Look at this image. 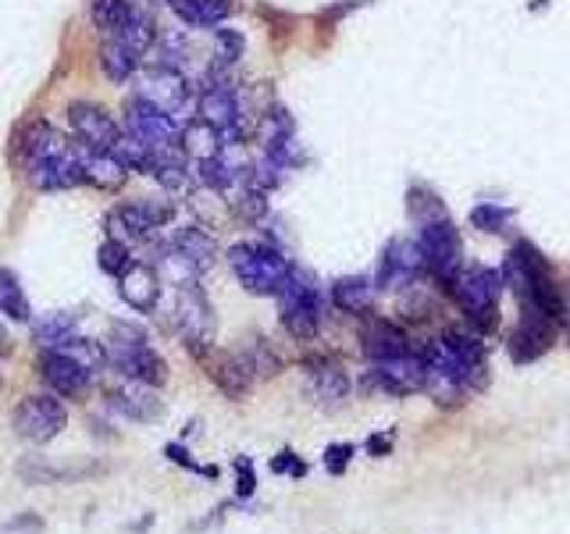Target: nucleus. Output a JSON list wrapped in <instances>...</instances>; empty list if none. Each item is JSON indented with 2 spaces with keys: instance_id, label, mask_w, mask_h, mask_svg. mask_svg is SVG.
Returning <instances> with one entry per match:
<instances>
[{
  "instance_id": "nucleus-46",
  "label": "nucleus",
  "mask_w": 570,
  "mask_h": 534,
  "mask_svg": "<svg viewBox=\"0 0 570 534\" xmlns=\"http://www.w3.org/2000/svg\"><path fill=\"white\" fill-rule=\"evenodd\" d=\"M367 449H371L374 456H382V453H389V449H392V435H374V438L367 442Z\"/></svg>"
},
{
  "instance_id": "nucleus-33",
  "label": "nucleus",
  "mask_w": 570,
  "mask_h": 534,
  "mask_svg": "<svg viewBox=\"0 0 570 534\" xmlns=\"http://www.w3.org/2000/svg\"><path fill=\"white\" fill-rule=\"evenodd\" d=\"M118 36H121V40L129 43L132 50H139V53L154 50V43H157L154 14H150L147 8H139V4H129V14H125V22H121Z\"/></svg>"
},
{
  "instance_id": "nucleus-4",
  "label": "nucleus",
  "mask_w": 570,
  "mask_h": 534,
  "mask_svg": "<svg viewBox=\"0 0 570 534\" xmlns=\"http://www.w3.org/2000/svg\"><path fill=\"white\" fill-rule=\"evenodd\" d=\"M278 310H282V328L289 332L296 343H311L321 332V317H325V296H321L317 281L293 267L289 281L278 293Z\"/></svg>"
},
{
  "instance_id": "nucleus-12",
  "label": "nucleus",
  "mask_w": 570,
  "mask_h": 534,
  "mask_svg": "<svg viewBox=\"0 0 570 534\" xmlns=\"http://www.w3.org/2000/svg\"><path fill=\"white\" fill-rule=\"evenodd\" d=\"M125 132H132L136 139H142L150 150H168V147H178L183 121H175L171 115H165L147 97H132L129 103H125Z\"/></svg>"
},
{
  "instance_id": "nucleus-35",
  "label": "nucleus",
  "mask_w": 570,
  "mask_h": 534,
  "mask_svg": "<svg viewBox=\"0 0 570 534\" xmlns=\"http://www.w3.org/2000/svg\"><path fill=\"white\" fill-rule=\"evenodd\" d=\"M18 471H22V477L36 481V485H58V481H82L89 474H97L100 467H53V463L43 459H29Z\"/></svg>"
},
{
  "instance_id": "nucleus-1",
  "label": "nucleus",
  "mask_w": 570,
  "mask_h": 534,
  "mask_svg": "<svg viewBox=\"0 0 570 534\" xmlns=\"http://www.w3.org/2000/svg\"><path fill=\"white\" fill-rule=\"evenodd\" d=\"M424 360V392L442 406H456L485 385L489 360L485 346L474 335L445 332L432 346L421 349Z\"/></svg>"
},
{
  "instance_id": "nucleus-28",
  "label": "nucleus",
  "mask_w": 570,
  "mask_h": 534,
  "mask_svg": "<svg viewBox=\"0 0 570 534\" xmlns=\"http://www.w3.org/2000/svg\"><path fill=\"white\" fill-rule=\"evenodd\" d=\"M374 296H379L374 281L371 278H361V275L335 278L332 289H328L332 307L343 310V314H353V317H367L374 310Z\"/></svg>"
},
{
  "instance_id": "nucleus-17",
  "label": "nucleus",
  "mask_w": 570,
  "mask_h": 534,
  "mask_svg": "<svg viewBox=\"0 0 570 534\" xmlns=\"http://www.w3.org/2000/svg\"><path fill=\"white\" fill-rule=\"evenodd\" d=\"M29 171V182L43 192H65V189H76V186H86V175H82V165H79V154L76 147H65L53 150L47 157H40L36 165L26 168Z\"/></svg>"
},
{
  "instance_id": "nucleus-9",
  "label": "nucleus",
  "mask_w": 570,
  "mask_h": 534,
  "mask_svg": "<svg viewBox=\"0 0 570 534\" xmlns=\"http://www.w3.org/2000/svg\"><path fill=\"white\" fill-rule=\"evenodd\" d=\"M165 254V264L175 271V285L178 281H193L196 275H204L207 267L218 260V243L207 228L200 225H186V228H175L171 243L160 249Z\"/></svg>"
},
{
  "instance_id": "nucleus-47",
  "label": "nucleus",
  "mask_w": 570,
  "mask_h": 534,
  "mask_svg": "<svg viewBox=\"0 0 570 534\" xmlns=\"http://www.w3.org/2000/svg\"><path fill=\"white\" fill-rule=\"evenodd\" d=\"M0 349H4V335H0Z\"/></svg>"
},
{
  "instance_id": "nucleus-36",
  "label": "nucleus",
  "mask_w": 570,
  "mask_h": 534,
  "mask_svg": "<svg viewBox=\"0 0 570 534\" xmlns=\"http://www.w3.org/2000/svg\"><path fill=\"white\" fill-rule=\"evenodd\" d=\"M111 154H115L129 171H139V175H147V171H150V157H154V150H150L142 139H136L132 132H121Z\"/></svg>"
},
{
  "instance_id": "nucleus-20",
  "label": "nucleus",
  "mask_w": 570,
  "mask_h": 534,
  "mask_svg": "<svg viewBox=\"0 0 570 534\" xmlns=\"http://www.w3.org/2000/svg\"><path fill=\"white\" fill-rule=\"evenodd\" d=\"M552 335H557V320H549L542 314H531V310H521V320H517V328L510 332V356L517 364H531L539 360V356L552 346Z\"/></svg>"
},
{
  "instance_id": "nucleus-5",
  "label": "nucleus",
  "mask_w": 570,
  "mask_h": 534,
  "mask_svg": "<svg viewBox=\"0 0 570 534\" xmlns=\"http://www.w3.org/2000/svg\"><path fill=\"white\" fill-rule=\"evenodd\" d=\"M503 278L499 271L485 264H474V267H460V275L453 278L450 293L456 299V307L468 314V320L478 332H489L495 325V314H499V296H503Z\"/></svg>"
},
{
  "instance_id": "nucleus-3",
  "label": "nucleus",
  "mask_w": 570,
  "mask_h": 534,
  "mask_svg": "<svg viewBox=\"0 0 570 534\" xmlns=\"http://www.w3.org/2000/svg\"><path fill=\"white\" fill-rule=\"evenodd\" d=\"M228 267L239 285L254 296H278L289 281L293 264L272 243H236L228 249Z\"/></svg>"
},
{
  "instance_id": "nucleus-8",
  "label": "nucleus",
  "mask_w": 570,
  "mask_h": 534,
  "mask_svg": "<svg viewBox=\"0 0 570 534\" xmlns=\"http://www.w3.org/2000/svg\"><path fill=\"white\" fill-rule=\"evenodd\" d=\"M196 118L218 129L225 142H243V100L239 89L225 76H210V82L196 97Z\"/></svg>"
},
{
  "instance_id": "nucleus-42",
  "label": "nucleus",
  "mask_w": 570,
  "mask_h": 534,
  "mask_svg": "<svg viewBox=\"0 0 570 534\" xmlns=\"http://www.w3.org/2000/svg\"><path fill=\"white\" fill-rule=\"evenodd\" d=\"M350 456H353V445H332V449L325 453V467H328L332 474H343V471H346V463H350Z\"/></svg>"
},
{
  "instance_id": "nucleus-16",
  "label": "nucleus",
  "mask_w": 570,
  "mask_h": 534,
  "mask_svg": "<svg viewBox=\"0 0 570 534\" xmlns=\"http://www.w3.org/2000/svg\"><path fill=\"white\" fill-rule=\"evenodd\" d=\"M40 374H43L47 388L61 399H79V396H86V388L94 385V370L79 364L76 356H68L65 349H43Z\"/></svg>"
},
{
  "instance_id": "nucleus-41",
  "label": "nucleus",
  "mask_w": 570,
  "mask_h": 534,
  "mask_svg": "<svg viewBox=\"0 0 570 534\" xmlns=\"http://www.w3.org/2000/svg\"><path fill=\"white\" fill-rule=\"evenodd\" d=\"M243 50H246V36H243V32L225 29V26L214 29V58H218L222 68L236 65V61L243 58Z\"/></svg>"
},
{
  "instance_id": "nucleus-37",
  "label": "nucleus",
  "mask_w": 570,
  "mask_h": 534,
  "mask_svg": "<svg viewBox=\"0 0 570 534\" xmlns=\"http://www.w3.org/2000/svg\"><path fill=\"white\" fill-rule=\"evenodd\" d=\"M125 14H129V0H89V18L104 36L118 32Z\"/></svg>"
},
{
  "instance_id": "nucleus-32",
  "label": "nucleus",
  "mask_w": 570,
  "mask_h": 534,
  "mask_svg": "<svg viewBox=\"0 0 570 534\" xmlns=\"http://www.w3.org/2000/svg\"><path fill=\"white\" fill-rule=\"evenodd\" d=\"M71 335H79V314L71 310H50L32 325V343L40 349H58Z\"/></svg>"
},
{
  "instance_id": "nucleus-7",
  "label": "nucleus",
  "mask_w": 570,
  "mask_h": 534,
  "mask_svg": "<svg viewBox=\"0 0 570 534\" xmlns=\"http://www.w3.org/2000/svg\"><path fill=\"white\" fill-rule=\"evenodd\" d=\"M175 328L186 338V349L193 356H204L207 349H214V328H218V320H214V307L196 278L175 285Z\"/></svg>"
},
{
  "instance_id": "nucleus-43",
  "label": "nucleus",
  "mask_w": 570,
  "mask_h": 534,
  "mask_svg": "<svg viewBox=\"0 0 570 534\" xmlns=\"http://www.w3.org/2000/svg\"><path fill=\"white\" fill-rule=\"evenodd\" d=\"M168 459L183 463V467H189V471H196V474H204V477H214V474H218L214 467H200V463H193V459H189V453L183 449V445H168Z\"/></svg>"
},
{
  "instance_id": "nucleus-31",
  "label": "nucleus",
  "mask_w": 570,
  "mask_h": 534,
  "mask_svg": "<svg viewBox=\"0 0 570 534\" xmlns=\"http://www.w3.org/2000/svg\"><path fill=\"white\" fill-rule=\"evenodd\" d=\"M178 147L186 150V157L193 160H207V157H218L222 147H225V139L218 129H210L207 121L200 118H193V121H183V132H178Z\"/></svg>"
},
{
  "instance_id": "nucleus-24",
  "label": "nucleus",
  "mask_w": 570,
  "mask_h": 534,
  "mask_svg": "<svg viewBox=\"0 0 570 534\" xmlns=\"http://www.w3.org/2000/svg\"><path fill=\"white\" fill-rule=\"evenodd\" d=\"M361 349L371 364L379 360H392V356H406L414 353L406 343V335L392 325V320H382V317H371L367 325L361 328Z\"/></svg>"
},
{
  "instance_id": "nucleus-27",
  "label": "nucleus",
  "mask_w": 570,
  "mask_h": 534,
  "mask_svg": "<svg viewBox=\"0 0 570 534\" xmlns=\"http://www.w3.org/2000/svg\"><path fill=\"white\" fill-rule=\"evenodd\" d=\"M154 182L165 189V192H171V196H178V192H186L189 189V182H193V171H189V157H186V150L183 147H168V150H154V157H150V171H147Z\"/></svg>"
},
{
  "instance_id": "nucleus-39",
  "label": "nucleus",
  "mask_w": 570,
  "mask_h": 534,
  "mask_svg": "<svg viewBox=\"0 0 570 534\" xmlns=\"http://www.w3.org/2000/svg\"><path fill=\"white\" fill-rule=\"evenodd\" d=\"M136 257H132V249H129V243H121V239H115V236H107L104 243H100V249H97V264H100V271H107V275H121L125 267H129Z\"/></svg>"
},
{
  "instance_id": "nucleus-40",
  "label": "nucleus",
  "mask_w": 570,
  "mask_h": 534,
  "mask_svg": "<svg viewBox=\"0 0 570 534\" xmlns=\"http://www.w3.org/2000/svg\"><path fill=\"white\" fill-rule=\"evenodd\" d=\"M243 353H246V360H249V367H254L257 378H272V374L282 370V356L267 346V338H249V346Z\"/></svg>"
},
{
  "instance_id": "nucleus-44",
  "label": "nucleus",
  "mask_w": 570,
  "mask_h": 534,
  "mask_svg": "<svg viewBox=\"0 0 570 534\" xmlns=\"http://www.w3.org/2000/svg\"><path fill=\"white\" fill-rule=\"evenodd\" d=\"M236 471H239V495H249L257 485V477H254V463H249L246 456L236 459Z\"/></svg>"
},
{
  "instance_id": "nucleus-45",
  "label": "nucleus",
  "mask_w": 570,
  "mask_h": 534,
  "mask_svg": "<svg viewBox=\"0 0 570 534\" xmlns=\"http://www.w3.org/2000/svg\"><path fill=\"white\" fill-rule=\"evenodd\" d=\"M272 467L278 471V474H296V477H303V474H307V463H299L293 453H282L275 463H272Z\"/></svg>"
},
{
  "instance_id": "nucleus-15",
  "label": "nucleus",
  "mask_w": 570,
  "mask_h": 534,
  "mask_svg": "<svg viewBox=\"0 0 570 534\" xmlns=\"http://www.w3.org/2000/svg\"><path fill=\"white\" fill-rule=\"evenodd\" d=\"M68 125H71V132H76V139L89 150H115V142L121 136L115 115L94 100L68 103Z\"/></svg>"
},
{
  "instance_id": "nucleus-29",
  "label": "nucleus",
  "mask_w": 570,
  "mask_h": 534,
  "mask_svg": "<svg viewBox=\"0 0 570 534\" xmlns=\"http://www.w3.org/2000/svg\"><path fill=\"white\" fill-rule=\"evenodd\" d=\"M139 61H142V53L125 43L118 32L104 36V43H100V71L111 82H118V86L129 82L139 71Z\"/></svg>"
},
{
  "instance_id": "nucleus-10",
  "label": "nucleus",
  "mask_w": 570,
  "mask_h": 534,
  "mask_svg": "<svg viewBox=\"0 0 570 534\" xmlns=\"http://www.w3.org/2000/svg\"><path fill=\"white\" fill-rule=\"evenodd\" d=\"M68 424V409L61 396L53 392H29V396L14 406V432L32 445L53 442Z\"/></svg>"
},
{
  "instance_id": "nucleus-26",
  "label": "nucleus",
  "mask_w": 570,
  "mask_h": 534,
  "mask_svg": "<svg viewBox=\"0 0 570 534\" xmlns=\"http://www.w3.org/2000/svg\"><path fill=\"white\" fill-rule=\"evenodd\" d=\"M76 154H79V165H82V175H86V186L115 192V189L125 186V178L132 175L111 150H89V147H82V142H79Z\"/></svg>"
},
{
  "instance_id": "nucleus-34",
  "label": "nucleus",
  "mask_w": 570,
  "mask_h": 534,
  "mask_svg": "<svg viewBox=\"0 0 570 534\" xmlns=\"http://www.w3.org/2000/svg\"><path fill=\"white\" fill-rule=\"evenodd\" d=\"M0 314H8L18 325H26L32 317V307H29V296L22 289V281L11 271V267L0 264Z\"/></svg>"
},
{
  "instance_id": "nucleus-14",
  "label": "nucleus",
  "mask_w": 570,
  "mask_h": 534,
  "mask_svg": "<svg viewBox=\"0 0 570 534\" xmlns=\"http://www.w3.org/2000/svg\"><path fill=\"white\" fill-rule=\"evenodd\" d=\"M139 97H147L154 107H160L165 115H171L175 121L189 111L193 103V86L186 79V71L178 68H165V65H154L142 71V89Z\"/></svg>"
},
{
  "instance_id": "nucleus-25",
  "label": "nucleus",
  "mask_w": 570,
  "mask_h": 534,
  "mask_svg": "<svg viewBox=\"0 0 570 534\" xmlns=\"http://www.w3.org/2000/svg\"><path fill=\"white\" fill-rule=\"evenodd\" d=\"M65 142H61V136L50 129V125L43 121V118H32V121H26L22 129L14 132V142H11V154H14V160L18 165H36L40 157H47V154H53V150H61Z\"/></svg>"
},
{
  "instance_id": "nucleus-21",
  "label": "nucleus",
  "mask_w": 570,
  "mask_h": 534,
  "mask_svg": "<svg viewBox=\"0 0 570 534\" xmlns=\"http://www.w3.org/2000/svg\"><path fill=\"white\" fill-rule=\"evenodd\" d=\"M307 388L321 406H343L350 396V374L343 364L332 360V356H311L307 364Z\"/></svg>"
},
{
  "instance_id": "nucleus-6",
  "label": "nucleus",
  "mask_w": 570,
  "mask_h": 534,
  "mask_svg": "<svg viewBox=\"0 0 570 534\" xmlns=\"http://www.w3.org/2000/svg\"><path fill=\"white\" fill-rule=\"evenodd\" d=\"M414 246L421 254L424 271L450 289L453 278L460 275V267H463V243H460L456 225L445 218V214H442V218H432V221H421Z\"/></svg>"
},
{
  "instance_id": "nucleus-38",
  "label": "nucleus",
  "mask_w": 570,
  "mask_h": 534,
  "mask_svg": "<svg viewBox=\"0 0 570 534\" xmlns=\"http://www.w3.org/2000/svg\"><path fill=\"white\" fill-rule=\"evenodd\" d=\"M510 221H513V210L503 207V204H492V200L478 204V207L471 210V225H474L478 231H489V236H495V231H507Z\"/></svg>"
},
{
  "instance_id": "nucleus-30",
  "label": "nucleus",
  "mask_w": 570,
  "mask_h": 534,
  "mask_svg": "<svg viewBox=\"0 0 570 534\" xmlns=\"http://www.w3.org/2000/svg\"><path fill=\"white\" fill-rule=\"evenodd\" d=\"M171 11L189 29H218L232 14V0H171Z\"/></svg>"
},
{
  "instance_id": "nucleus-23",
  "label": "nucleus",
  "mask_w": 570,
  "mask_h": 534,
  "mask_svg": "<svg viewBox=\"0 0 570 534\" xmlns=\"http://www.w3.org/2000/svg\"><path fill=\"white\" fill-rule=\"evenodd\" d=\"M111 406L118 409L121 417L139 421V424H150L165 417V403H160L157 388L154 385H142V382H125L121 388L111 392Z\"/></svg>"
},
{
  "instance_id": "nucleus-22",
  "label": "nucleus",
  "mask_w": 570,
  "mask_h": 534,
  "mask_svg": "<svg viewBox=\"0 0 570 534\" xmlns=\"http://www.w3.org/2000/svg\"><path fill=\"white\" fill-rule=\"evenodd\" d=\"M118 296L139 314L157 310V303H160V271L150 264H142V260H132L118 275Z\"/></svg>"
},
{
  "instance_id": "nucleus-19",
  "label": "nucleus",
  "mask_w": 570,
  "mask_h": 534,
  "mask_svg": "<svg viewBox=\"0 0 570 534\" xmlns=\"http://www.w3.org/2000/svg\"><path fill=\"white\" fill-rule=\"evenodd\" d=\"M421 271H424V264H421L417 246L410 243V239H392L385 246V254H382L379 275H374V289H382V293L410 289Z\"/></svg>"
},
{
  "instance_id": "nucleus-11",
  "label": "nucleus",
  "mask_w": 570,
  "mask_h": 534,
  "mask_svg": "<svg viewBox=\"0 0 570 534\" xmlns=\"http://www.w3.org/2000/svg\"><path fill=\"white\" fill-rule=\"evenodd\" d=\"M175 218V207L168 200H129L118 204L107 214V228L121 243H150L157 236V228H165Z\"/></svg>"
},
{
  "instance_id": "nucleus-18",
  "label": "nucleus",
  "mask_w": 570,
  "mask_h": 534,
  "mask_svg": "<svg viewBox=\"0 0 570 534\" xmlns=\"http://www.w3.org/2000/svg\"><path fill=\"white\" fill-rule=\"evenodd\" d=\"M204 364V370L210 374V382L218 385L228 399H243L249 388H254V367H249L246 353L243 349H225V353H214L207 349L204 356H196Z\"/></svg>"
},
{
  "instance_id": "nucleus-2",
  "label": "nucleus",
  "mask_w": 570,
  "mask_h": 534,
  "mask_svg": "<svg viewBox=\"0 0 570 534\" xmlns=\"http://www.w3.org/2000/svg\"><path fill=\"white\" fill-rule=\"evenodd\" d=\"M104 353H107V367H115L121 378L154 385V388L168 382L165 356L150 346L147 332L139 325H111V332L104 338Z\"/></svg>"
},
{
  "instance_id": "nucleus-13",
  "label": "nucleus",
  "mask_w": 570,
  "mask_h": 534,
  "mask_svg": "<svg viewBox=\"0 0 570 534\" xmlns=\"http://www.w3.org/2000/svg\"><path fill=\"white\" fill-rule=\"evenodd\" d=\"M367 392H379V396H410V392L424 388V360L421 353H406V356H392V360H379L371 364L367 378H364Z\"/></svg>"
}]
</instances>
